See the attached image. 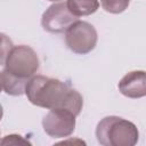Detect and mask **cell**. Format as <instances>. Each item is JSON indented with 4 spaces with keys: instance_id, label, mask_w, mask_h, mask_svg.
Instances as JSON below:
<instances>
[{
    "instance_id": "6da1fadb",
    "label": "cell",
    "mask_w": 146,
    "mask_h": 146,
    "mask_svg": "<svg viewBox=\"0 0 146 146\" xmlns=\"http://www.w3.org/2000/svg\"><path fill=\"white\" fill-rule=\"evenodd\" d=\"M35 106L43 108H64L78 116L83 106L82 96L70 84L58 79L43 75H33L24 92Z\"/></svg>"
},
{
    "instance_id": "7a4b0ae2",
    "label": "cell",
    "mask_w": 146,
    "mask_h": 146,
    "mask_svg": "<svg viewBox=\"0 0 146 146\" xmlns=\"http://www.w3.org/2000/svg\"><path fill=\"white\" fill-rule=\"evenodd\" d=\"M96 137L103 146H133L139 139V131L131 121L110 115L98 122Z\"/></svg>"
},
{
    "instance_id": "3957f363",
    "label": "cell",
    "mask_w": 146,
    "mask_h": 146,
    "mask_svg": "<svg viewBox=\"0 0 146 146\" xmlns=\"http://www.w3.org/2000/svg\"><path fill=\"white\" fill-rule=\"evenodd\" d=\"M39 66L40 62L36 52L25 44L14 46L5 63V70L8 73L23 80H30L35 75Z\"/></svg>"
},
{
    "instance_id": "277c9868",
    "label": "cell",
    "mask_w": 146,
    "mask_h": 146,
    "mask_svg": "<svg viewBox=\"0 0 146 146\" xmlns=\"http://www.w3.org/2000/svg\"><path fill=\"white\" fill-rule=\"evenodd\" d=\"M98 34L94 25L84 21L74 22L65 31V43L67 48L78 55H86L95 49Z\"/></svg>"
},
{
    "instance_id": "5b68a950",
    "label": "cell",
    "mask_w": 146,
    "mask_h": 146,
    "mask_svg": "<svg viewBox=\"0 0 146 146\" xmlns=\"http://www.w3.org/2000/svg\"><path fill=\"white\" fill-rule=\"evenodd\" d=\"M75 117L68 110L51 108L42 119V128L52 138L68 137L75 129Z\"/></svg>"
},
{
    "instance_id": "8992f818",
    "label": "cell",
    "mask_w": 146,
    "mask_h": 146,
    "mask_svg": "<svg viewBox=\"0 0 146 146\" xmlns=\"http://www.w3.org/2000/svg\"><path fill=\"white\" fill-rule=\"evenodd\" d=\"M79 17L74 16L67 8L66 2L58 1L46 9L41 17V25L44 31L50 33L65 32Z\"/></svg>"
},
{
    "instance_id": "52a82bcc",
    "label": "cell",
    "mask_w": 146,
    "mask_h": 146,
    "mask_svg": "<svg viewBox=\"0 0 146 146\" xmlns=\"http://www.w3.org/2000/svg\"><path fill=\"white\" fill-rule=\"evenodd\" d=\"M120 92L128 98H141L146 95V75L144 71L127 73L119 82Z\"/></svg>"
},
{
    "instance_id": "ba28073f",
    "label": "cell",
    "mask_w": 146,
    "mask_h": 146,
    "mask_svg": "<svg viewBox=\"0 0 146 146\" xmlns=\"http://www.w3.org/2000/svg\"><path fill=\"white\" fill-rule=\"evenodd\" d=\"M29 80H23L19 78L14 76L13 74L8 73L6 70L0 72V83L1 88L5 90L7 95L10 96H21L25 92V87Z\"/></svg>"
},
{
    "instance_id": "9c48e42d",
    "label": "cell",
    "mask_w": 146,
    "mask_h": 146,
    "mask_svg": "<svg viewBox=\"0 0 146 146\" xmlns=\"http://www.w3.org/2000/svg\"><path fill=\"white\" fill-rule=\"evenodd\" d=\"M66 5L68 10L76 17L89 16L99 8L98 0H67Z\"/></svg>"
},
{
    "instance_id": "30bf717a",
    "label": "cell",
    "mask_w": 146,
    "mask_h": 146,
    "mask_svg": "<svg viewBox=\"0 0 146 146\" xmlns=\"http://www.w3.org/2000/svg\"><path fill=\"white\" fill-rule=\"evenodd\" d=\"M130 0H100L102 8L110 14H121L128 6Z\"/></svg>"
},
{
    "instance_id": "8fae6325",
    "label": "cell",
    "mask_w": 146,
    "mask_h": 146,
    "mask_svg": "<svg viewBox=\"0 0 146 146\" xmlns=\"http://www.w3.org/2000/svg\"><path fill=\"white\" fill-rule=\"evenodd\" d=\"M14 44L11 39L5 34L0 32V65H5L6 59L10 52V50L13 49Z\"/></svg>"
},
{
    "instance_id": "7c38bea8",
    "label": "cell",
    "mask_w": 146,
    "mask_h": 146,
    "mask_svg": "<svg viewBox=\"0 0 146 146\" xmlns=\"http://www.w3.org/2000/svg\"><path fill=\"white\" fill-rule=\"evenodd\" d=\"M0 144L1 145H7V144L17 145V144H31V143L27 139H24L19 135H8V136L3 137V139L0 140Z\"/></svg>"
},
{
    "instance_id": "4fadbf2b",
    "label": "cell",
    "mask_w": 146,
    "mask_h": 146,
    "mask_svg": "<svg viewBox=\"0 0 146 146\" xmlns=\"http://www.w3.org/2000/svg\"><path fill=\"white\" fill-rule=\"evenodd\" d=\"M2 115H3V110H2V106H1V104H0V121H1V119H2Z\"/></svg>"
},
{
    "instance_id": "5bb4252c",
    "label": "cell",
    "mask_w": 146,
    "mask_h": 146,
    "mask_svg": "<svg viewBox=\"0 0 146 146\" xmlns=\"http://www.w3.org/2000/svg\"><path fill=\"white\" fill-rule=\"evenodd\" d=\"M48 1H60V0H48Z\"/></svg>"
},
{
    "instance_id": "9a60e30c",
    "label": "cell",
    "mask_w": 146,
    "mask_h": 146,
    "mask_svg": "<svg viewBox=\"0 0 146 146\" xmlns=\"http://www.w3.org/2000/svg\"><path fill=\"white\" fill-rule=\"evenodd\" d=\"M1 90H2V88H1V83H0V92H1Z\"/></svg>"
}]
</instances>
